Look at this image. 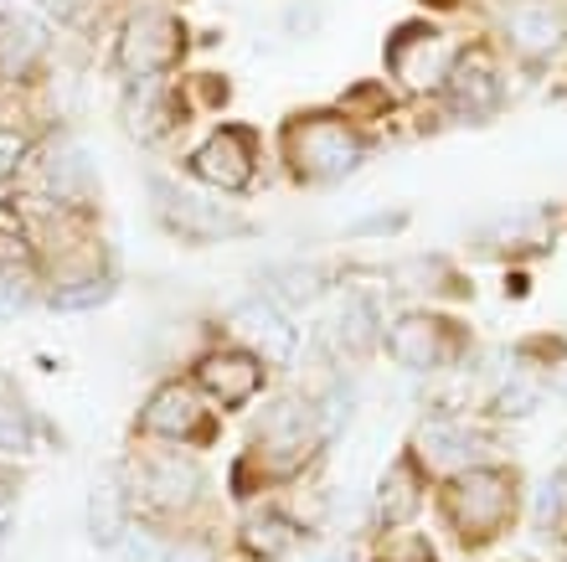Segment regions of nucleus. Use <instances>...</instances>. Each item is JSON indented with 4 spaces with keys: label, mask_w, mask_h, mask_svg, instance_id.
<instances>
[{
    "label": "nucleus",
    "mask_w": 567,
    "mask_h": 562,
    "mask_svg": "<svg viewBox=\"0 0 567 562\" xmlns=\"http://www.w3.org/2000/svg\"><path fill=\"white\" fill-rule=\"evenodd\" d=\"M326 433H320V413L315 402L305 398H279L264 408L254 429V445L248 454L233 464V490L238 495H254L258 486H274V480H289L295 470H305Z\"/></svg>",
    "instance_id": "1"
},
{
    "label": "nucleus",
    "mask_w": 567,
    "mask_h": 562,
    "mask_svg": "<svg viewBox=\"0 0 567 562\" xmlns=\"http://www.w3.org/2000/svg\"><path fill=\"white\" fill-rule=\"evenodd\" d=\"M279 155L295 186H330L367 161V134L341 109H310V114L284 119Z\"/></svg>",
    "instance_id": "2"
},
{
    "label": "nucleus",
    "mask_w": 567,
    "mask_h": 562,
    "mask_svg": "<svg viewBox=\"0 0 567 562\" xmlns=\"http://www.w3.org/2000/svg\"><path fill=\"white\" fill-rule=\"evenodd\" d=\"M439 511L464 548H485L516 517V474L501 464H475V470L449 474L439 490Z\"/></svg>",
    "instance_id": "3"
},
{
    "label": "nucleus",
    "mask_w": 567,
    "mask_h": 562,
    "mask_svg": "<svg viewBox=\"0 0 567 562\" xmlns=\"http://www.w3.org/2000/svg\"><path fill=\"white\" fill-rule=\"evenodd\" d=\"M186 47H192L186 21L165 11L161 0H150V6H135L114 31V73L124 83H161L186 62Z\"/></svg>",
    "instance_id": "4"
},
{
    "label": "nucleus",
    "mask_w": 567,
    "mask_h": 562,
    "mask_svg": "<svg viewBox=\"0 0 567 562\" xmlns=\"http://www.w3.org/2000/svg\"><path fill=\"white\" fill-rule=\"evenodd\" d=\"M135 433L145 445H165V449L212 445L217 439V418L207 413V398L196 392V382H161L140 402Z\"/></svg>",
    "instance_id": "5"
},
{
    "label": "nucleus",
    "mask_w": 567,
    "mask_h": 562,
    "mask_svg": "<svg viewBox=\"0 0 567 562\" xmlns=\"http://www.w3.org/2000/svg\"><path fill=\"white\" fill-rule=\"evenodd\" d=\"M186 171L196 176L202 192H217V196H238L254 186V171H258V134L248 124H223L212 130L202 145L186 155Z\"/></svg>",
    "instance_id": "6"
},
{
    "label": "nucleus",
    "mask_w": 567,
    "mask_h": 562,
    "mask_svg": "<svg viewBox=\"0 0 567 562\" xmlns=\"http://www.w3.org/2000/svg\"><path fill=\"white\" fill-rule=\"evenodd\" d=\"M449 68H454V47L449 31L433 21H408L388 37V73L408 93H444Z\"/></svg>",
    "instance_id": "7"
},
{
    "label": "nucleus",
    "mask_w": 567,
    "mask_h": 562,
    "mask_svg": "<svg viewBox=\"0 0 567 562\" xmlns=\"http://www.w3.org/2000/svg\"><path fill=\"white\" fill-rule=\"evenodd\" d=\"M155 217L176 237H192V243H223V237L248 233V223L233 217L212 192L176 186V181H155Z\"/></svg>",
    "instance_id": "8"
},
{
    "label": "nucleus",
    "mask_w": 567,
    "mask_h": 562,
    "mask_svg": "<svg viewBox=\"0 0 567 562\" xmlns=\"http://www.w3.org/2000/svg\"><path fill=\"white\" fill-rule=\"evenodd\" d=\"M388 356L398 361V367L408 371H433V367H444V361H454L460 356V326L454 320H444V315H433V310H408L398 315L388 326Z\"/></svg>",
    "instance_id": "9"
},
{
    "label": "nucleus",
    "mask_w": 567,
    "mask_h": 562,
    "mask_svg": "<svg viewBox=\"0 0 567 562\" xmlns=\"http://www.w3.org/2000/svg\"><path fill=\"white\" fill-rule=\"evenodd\" d=\"M192 382L196 392L217 408H243V402L258 398V387H264V361L254 351H243V346H212V351L196 356L192 367Z\"/></svg>",
    "instance_id": "10"
},
{
    "label": "nucleus",
    "mask_w": 567,
    "mask_h": 562,
    "mask_svg": "<svg viewBox=\"0 0 567 562\" xmlns=\"http://www.w3.org/2000/svg\"><path fill=\"white\" fill-rule=\"evenodd\" d=\"M408 459H413L423 474H433V480H449V474L485 464V445H480V433L460 429V423L429 418V423L413 433V449H408Z\"/></svg>",
    "instance_id": "11"
},
{
    "label": "nucleus",
    "mask_w": 567,
    "mask_h": 562,
    "mask_svg": "<svg viewBox=\"0 0 567 562\" xmlns=\"http://www.w3.org/2000/svg\"><path fill=\"white\" fill-rule=\"evenodd\" d=\"M140 490H145V505L155 517H186L202 501V470L181 449H161V454L145 459Z\"/></svg>",
    "instance_id": "12"
},
{
    "label": "nucleus",
    "mask_w": 567,
    "mask_h": 562,
    "mask_svg": "<svg viewBox=\"0 0 567 562\" xmlns=\"http://www.w3.org/2000/svg\"><path fill=\"white\" fill-rule=\"evenodd\" d=\"M444 104L464 119H491L495 109H501V73H495V58L485 47L454 52V68H449V83H444Z\"/></svg>",
    "instance_id": "13"
},
{
    "label": "nucleus",
    "mask_w": 567,
    "mask_h": 562,
    "mask_svg": "<svg viewBox=\"0 0 567 562\" xmlns=\"http://www.w3.org/2000/svg\"><path fill=\"white\" fill-rule=\"evenodd\" d=\"M37 192L62 212L89 207L99 196V176H93V161L83 145H47L42 171H37Z\"/></svg>",
    "instance_id": "14"
},
{
    "label": "nucleus",
    "mask_w": 567,
    "mask_h": 562,
    "mask_svg": "<svg viewBox=\"0 0 567 562\" xmlns=\"http://www.w3.org/2000/svg\"><path fill=\"white\" fill-rule=\"evenodd\" d=\"M52 52V27L42 16L0 11V83H27Z\"/></svg>",
    "instance_id": "15"
},
{
    "label": "nucleus",
    "mask_w": 567,
    "mask_h": 562,
    "mask_svg": "<svg viewBox=\"0 0 567 562\" xmlns=\"http://www.w3.org/2000/svg\"><path fill=\"white\" fill-rule=\"evenodd\" d=\"M506 42L526 62H547L567 42V11L553 0H516L506 11Z\"/></svg>",
    "instance_id": "16"
},
{
    "label": "nucleus",
    "mask_w": 567,
    "mask_h": 562,
    "mask_svg": "<svg viewBox=\"0 0 567 562\" xmlns=\"http://www.w3.org/2000/svg\"><path fill=\"white\" fill-rule=\"evenodd\" d=\"M233 330H238L233 346L254 351L258 361H264V356H274V361H289V356H295V326H289V315L284 310H274L269 299H248V305H238V310H233Z\"/></svg>",
    "instance_id": "17"
},
{
    "label": "nucleus",
    "mask_w": 567,
    "mask_h": 562,
    "mask_svg": "<svg viewBox=\"0 0 567 562\" xmlns=\"http://www.w3.org/2000/svg\"><path fill=\"white\" fill-rule=\"evenodd\" d=\"M130 104H124V130L135 134L140 145H155L181 124V99L165 93L161 83H124Z\"/></svg>",
    "instance_id": "18"
},
{
    "label": "nucleus",
    "mask_w": 567,
    "mask_h": 562,
    "mask_svg": "<svg viewBox=\"0 0 567 562\" xmlns=\"http://www.w3.org/2000/svg\"><path fill=\"white\" fill-rule=\"evenodd\" d=\"M305 542V527L284 511H254V517L238 527V548L248 552L254 562H279Z\"/></svg>",
    "instance_id": "19"
},
{
    "label": "nucleus",
    "mask_w": 567,
    "mask_h": 562,
    "mask_svg": "<svg viewBox=\"0 0 567 562\" xmlns=\"http://www.w3.org/2000/svg\"><path fill=\"white\" fill-rule=\"evenodd\" d=\"M258 289L269 295L274 310H305V305H315L330 289V274L315 264H289V268H269L258 279Z\"/></svg>",
    "instance_id": "20"
},
{
    "label": "nucleus",
    "mask_w": 567,
    "mask_h": 562,
    "mask_svg": "<svg viewBox=\"0 0 567 562\" xmlns=\"http://www.w3.org/2000/svg\"><path fill=\"white\" fill-rule=\"evenodd\" d=\"M423 480L429 474L413 464V459H398L388 474H382V486H377V521L382 527H398V521H408L413 511H419V495H423Z\"/></svg>",
    "instance_id": "21"
},
{
    "label": "nucleus",
    "mask_w": 567,
    "mask_h": 562,
    "mask_svg": "<svg viewBox=\"0 0 567 562\" xmlns=\"http://www.w3.org/2000/svg\"><path fill=\"white\" fill-rule=\"evenodd\" d=\"M124 532H130V517H124V480H120V470H104V480H99L89 495V537L99 548H120Z\"/></svg>",
    "instance_id": "22"
},
{
    "label": "nucleus",
    "mask_w": 567,
    "mask_h": 562,
    "mask_svg": "<svg viewBox=\"0 0 567 562\" xmlns=\"http://www.w3.org/2000/svg\"><path fill=\"white\" fill-rule=\"evenodd\" d=\"M336 336H341L346 356H361L367 346L377 340V305L372 299H351L341 310V320H336Z\"/></svg>",
    "instance_id": "23"
},
{
    "label": "nucleus",
    "mask_w": 567,
    "mask_h": 562,
    "mask_svg": "<svg viewBox=\"0 0 567 562\" xmlns=\"http://www.w3.org/2000/svg\"><path fill=\"white\" fill-rule=\"evenodd\" d=\"M120 552L130 562H171V548H165V537L150 527V521H130V532L120 537Z\"/></svg>",
    "instance_id": "24"
},
{
    "label": "nucleus",
    "mask_w": 567,
    "mask_h": 562,
    "mask_svg": "<svg viewBox=\"0 0 567 562\" xmlns=\"http://www.w3.org/2000/svg\"><path fill=\"white\" fill-rule=\"evenodd\" d=\"M31 264H37V243L21 227L0 223V274H27Z\"/></svg>",
    "instance_id": "25"
},
{
    "label": "nucleus",
    "mask_w": 567,
    "mask_h": 562,
    "mask_svg": "<svg viewBox=\"0 0 567 562\" xmlns=\"http://www.w3.org/2000/svg\"><path fill=\"white\" fill-rule=\"evenodd\" d=\"M532 517H537V527H557V521H567V470H557L553 480L537 490Z\"/></svg>",
    "instance_id": "26"
},
{
    "label": "nucleus",
    "mask_w": 567,
    "mask_h": 562,
    "mask_svg": "<svg viewBox=\"0 0 567 562\" xmlns=\"http://www.w3.org/2000/svg\"><path fill=\"white\" fill-rule=\"evenodd\" d=\"M537 408V387L532 382H506L491 392V418H522Z\"/></svg>",
    "instance_id": "27"
},
{
    "label": "nucleus",
    "mask_w": 567,
    "mask_h": 562,
    "mask_svg": "<svg viewBox=\"0 0 567 562\" xmlns=\"http://www.w3.org/2000/svg\"><path fill=\"white\" fill-rule=\"evenodd\" d=\"M114 295V279L109 284H78V289H47V305L52 310H89V305H104V299Z\"/></svg>",
    "instance_id": "28"
},
{
    "label": "nucleus",
    "mask_w": 567,
    "mask_h": 562,
    "mask_svg": "<svg viewBox=\"0 0 567 562\" xmlns=\"http://www.w3.org/2000/svg\"><path fill=\"white\" fill-rule=\"evenodd\" d=\"M27 155H31V140L21 130H11V124H0V192L16 181V171L27 165Z\"/></svg>",
    "instance_id": "29"
},
{
    "label": "nucleus",
    "mask_w": 567,
    "mask_h": 562,
    "mask_svg": "<svg viewBox=\"0 0 567 562\" xmlns=\"http://www.w3.org/2000/svg\"><path fill=\"white\" fill-rule=\"evenodd\" d=\"M341 114H372V119H382V114H392V93L377 89V83H361V89L346 93Z\"/></svg>",
    "instance_id": "30"
},
{
    "label": "nucleus",
    "mask_w": 567,
    "mask_h": 562,
    "mask_svg": "<svg viewBox=\"0 0 567 562\" xmlns=\"http://www.w3.org/2000/svg\"><path fill=\"white\" fill-rule=\"evenodd\" d=\"M315 21H320V0H295L284 11V37H310Z\"/></svg>",
    "instance_id": "31"
},
{
    "label": "nucleus",
    "mask_w": 567,
    "mask_h": 562,
    "mask_svg": "<svg viewBox=\"0 0 567 562\" xmlns=\"http://www.w3.org/2000/svg\"><path fill=\"white\" fill-rule=\"evenodd\" d=\"M408 217L403 212H382V217H361V223H351V237H388V233H398Z\"/></svg>",
    "instance_id": "32"
},
{
    "label": "nucleus",
    "mask_w": 567,
    "mask_h": 562,
    "mask_svg": "<svg viewBox=\"0 0 567 562\" xmlns=\"http://www.w3.org/2000/svg\"><path fill=\"white\" fill-rule=\"evenodd\" d=\"M398 552H403V562H433V552L423 548L419 537H403V548H398Z\"/></svg>",
    "instance_id": "33"
},
{
    "label": "nucleus",
    "mask_w": 567,
    "mask_h": 562,
    "mask_svg": "<svg viewBox=\"0 0 567 562\" xmlns=\"http://www.w3.org/2000/svg\"><path fill=\"white\" fill-rule=\"evenodd\" d=\"M553 387L557 392H567V356H557L553 361Z\"/></svg>",
    "instance_id": "34"
}]
</instances>
